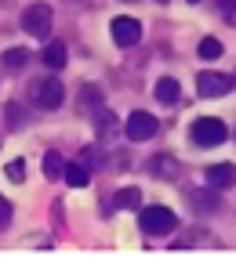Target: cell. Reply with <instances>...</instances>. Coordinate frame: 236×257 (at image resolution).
Here are the masks:
<instances>
[{"instance_id": "obj_22", "label": "cell", "mask_w": 236, "mask_h": 257, "mask_svg": "<svg viewBox=\"0 0 236 257\" xmlns=\"http://www.w3.org/2000/svg\"><path fill=\"white\" fill-rule=\"evenodd\" d=\"M11 217H15L11 199H8V196H0V228H8V225H11Z\"/></svg>"}, {"instance_id": "obj_16", "label": "cell", "mask_w": 236, "mask_h": 257, "mask_svg": "<svg viewBox=\"0 0 236 257\" xmlns=\"http://www.w3.org/2000/svg\"><path fill=\"white\" fill-rule=\"evenodd\" d=\"M222 40H218V37H204V40H200V47H196V55L200 58H204V62H214V58H222Z\"/></svg>"}, {"instance_id": "obj_23", "label": "cell", "mask_w": 236, "mask_h": 257, "mask_svg": "<svg viewBox=\"0 0 236 257\" xmlns=\"http://www.w3.org/2000/svg\"><path fill=\"white\" fill-rule=\"evenodd\" d=\"M160 4H167V0H160Z\"/></svg>"}, {"instance_id": "obj_4", "label": "cell", "mask_w": 236, "mask_h": 257, "mask_svg": "<svg viewBox=\"0 0 236 257\" xmlns=\"http://www.w3.org/2000/svg\"><path fill=\"white\" fill-rule=\"evenodd\" d=\"M51 22H55V11L47 4H29L22 11V29L29 33L33 40H47V37H51Z\"/></svg>"}, {"instance_id": "obj_11", "label": "cell", "mask_w": 236, "mask_h": 257, "mask_svg": "<svg viewBox=\"0 0 236 257\" xmlns=\"http://www.w3.org/2000/svg\"><path fill=\"white\" fill-rule=\"evenodd\" d=\"M153 94H156V101H164V105H175V101L182 98V83L175 76H160L156 87H153Z\"/></svg>"}, {"instance_id": "obj_7", "label": "cell", "mask_w": 236, "mask_h": 257, "mask_svg": "<svg viewBox=\"0 0 236 257\" xmlns=\"http://www.w3.org/2000/svg\"><path fill=\"white\" fill-rule=\"evenodd\" d=\"M109 33H113L116 47H134V44L142 40V22H138V19H131V15H120V19H113Z\"/></svg>"}, {"instance_id": "obj_25", "label": "cell", "mask_w": 236, "mask_h": 257, "mask_svg": "<svg viewBox=\"0 0 236 257\" xmlns=\"http://www.w3.org/2000/svg\"><path fill=\"white\" fill-rule=\"evenodd\" d=\"M232 83H236V76H232Z\"/></svg>"}, {"instance_id": "obj_24", "label": "cell", "mask_w": 236, "mask_h": 257, "mask_svg": "<svg viewBox=\"0 0 236 257\" xmlns=\"http://www.w3.org/2000/svg\"><path fill=\"white\" fill-rule=\"evenodd\" d=\"M69 4H76V0H69Z\"/></svg>"}, {"instance_id": "obj_10", "label": "cell", "mask_w": 236, "mask_h": 257, "mask_svg": "<svg viewBox=\"0 0 236 257\" xmlns=\"http://www.w3.org/2000/svg\"><path fill=\"white\" fill-rule=\"evenodd\" d=\"M204 181L211 188H232L236 185V163H211L204 170Z\"/></svg>"}, {"instance_id": "obj_1", "label": "cell", "mask_w": 236, "mask_h": 257, "mask_svg": "<svg viewBox=\"0 0 236 257\" xmlns=\"http://www.w3.org/2000/svg\"><path fill=\"white\" fill-rule=\"evenodd\" d=\"M29 98H33V105L44 109V112L58 109L62 98H65V83H62V76H40V80H33V83H29Z\"/></svg>"}, {"instance_id": "obj_9", "label": "cell", "mask_w": 236, "mask_h": 257, "mask_svg": "<svg viewBox=\"0 0 236 257\" xmlns=\"http://www.w3.org/2000/svg\"><path fill=\"white\" fill-rule=\"evenodd\" d=\"M145 167H149V174L160 178V181H175V178L182 174V167H178V160L171 156V152H156V156L149 160Z\"/></svg>"}, {"instance_id": "obj_5", "label": "cell", "mask_w": 236, "mask_h": 257, "mask_svg": "<svg viewBox=\"0 0 236 257\" xmlns=\"http://www.w3.org/2000/svg\"><path fill=\"white\" fill-rule=\"evenodd\" d=\"M156 131H160V123H156V116L153 112H131L127 116V123H124V134L131 142H149V138H156Z\"/></svg>"}, {"instance_id": "obj_6", "label": "cell", "mask_w": 236, "mask_h": 257, "mask_svg": "<svg viewBox=\"0 0 236 257\" xmlns=\"http://www.w3.org/2000/svg\"><path fill=\"white\" fill-rule=\"evenodd\" d=\"M196 91H200V98H222V94L232 91V76H229V73L207 69V73L196 76Z\"/></svg>"}, {"instance_id": "obj_15", "label": "cell", "mask_w": 236, "mask_h": 257, "mask_svg": "<svg viewBox=\"0 0 236 257\" xmlns=\"http://www.w3.org/2000/svg\"><path fill=\"white\" fill-rule=\"evenodd\" d=\"M26 62H29V47H8L4 55H0V65H4V69H22Z\"/></svg>"}, {"instance_id": "obj_20", "label": "cell", "mask_w": 236, "mask_h": 257, "mask_svg": "<svg viewBox=\"0 0 236 257\" xmlns=\"http://www.w3.org/2000/svg\"><path fill=\"white\" fill-rule=\"evenodd\" d=\"M218 15L225 26H236V0H218Z\"/></svg>"}, {"instance_id": "obj_18", "label": "cell", "mask_w": 236, "mask_h": 257, "mask_svg": "<svg viewBox=\"0 0 236 257\" xmlns=\"http://www.w3.org/2000/svg\"><path fill=\"white\" fill-rule=\"evenodd\" d=\"M189 207H193L196 214H211V210L218 207V199H214V196H200V188H193V192H189Z\"/></svg>"}, {"instance_id": "obj_14", "label": "cell", "mask_w": 236, "mask_h": 257, "mask_svg": "<svg viewBox=\"0 0 236 257\" xmlns=\"http://www.w3.org/2000/svg\"><path fill=\"white\" fill-rule=\"evenodd\" d=\"M65 181H69L73 188H84V185H91V167H84V163H65Z\"/></svg>"}, {"instance_id": "obj_21", "label": "cell", "mask_w": 236, "mask_h": 257, "mask_svg": "<svg viewBox=\"0 0 236 257\" xmlns=\"http://www.w3.org/2000/svg\"><path fill=\"white\" fill-rule=\"evenodd\" d=\"M4 170H8V178H11L15 185H19V181H26V160H11Z\"/></svg>"}, {"instance_id": "obj_12", "label": "cell", "mask_w": 236, "mask_h": 257, "mask_svg": "<svg viewBox=\"0 0 236 257\" xmlns=\"http://www.w3.org/2000/svg\"><path fill=\"white\" fill-rule=\"evenodd\" d=\"M44 65H47V69H65V62H69V51H65V44L62 40H51V44H47L44 47Z\"/></svg>"}, {"instance_id": "obj_8", "label": "cell", "mask_w": 236, "mask_h": 257, "mask_svg": "<svg viewBox=\"0 0 236 257\" xmlns=\"http://www.w3.org/2000/svg\"><path fill=\"white\" fill-rule=\"evenodd\" d=\"M91 119H95V134H98V142H113V138H116V131H120V119H116L113 109L98 105V109H91Z\"/></svg>"}, {"instance_id": "obj_17", "label": "cell", "mask_w": 236, "mask_h": 257, "mask_svg": "<svg viewBox=\"0 0 236 257\" xmlns=\"http://www.w3.org/2000/svg\"><path fill=\"white\" fill-rule=\"evenodd\" d=\"M65 174V160L58 156V152H47V156H44V178L47 181H58Z\"/></svg>"}, {"instance_id": "obj_3", "label": "cell", "mask_w": 236, "mask_h": 257, "mask_svg": "<svg viewBox=\"0 0 236 257\" xmlns=\"http://www.w3.org/2000/svg\"><path fill=\"white\" fill-rule=\"evenodd\" d=\"M189 138H193V145H200V149H214V145H222V142L229 138V127L222 123V119H214V116H200V119H193Z\"/></svg>"}, {"instance_id": "obj_13", "label": "cell", "mask_w": 236, "mask_h": 257, "mask_svg": "<svg viewBox=\"0 0 236 257\" xmlns=\"http://www.w3.org/2000/svg\"><path fill=\"white\" fill-rule=\"evenodd\" d=\"M113 207L116 210H138L142 207V192L138 188H120V192L113 196Z\"/></svg>"}, {"instance_id": "obj_2", "label": "cell", "mask_w": 236, "mask_h": 257, "mask_svg": "<svg viewBox=\"0 0 236 257\" xmlns=\"http://www.w3.org/2000/svg\"><path fill=\"white\" fill-rule=\"evenodd\" d=\"M138 225L145 235H171L178 228V217L171 207H138Z\"/></svg>"}, {"instance_id": "obj_19", "label": "cell", "mask_w": 236, "mask_h": 257, "mask_svg": "<svg viewBox=\"0 0 236 257\" xmlns=\"http://www.w3.org/2000/svg\"><path fill=\"white\" fill-rule=\"evenodd\" d=\"M80 105L84 109H98V105H102V91H98L95 83H84V87H80Z\"/></svg>"}]
</instances>
